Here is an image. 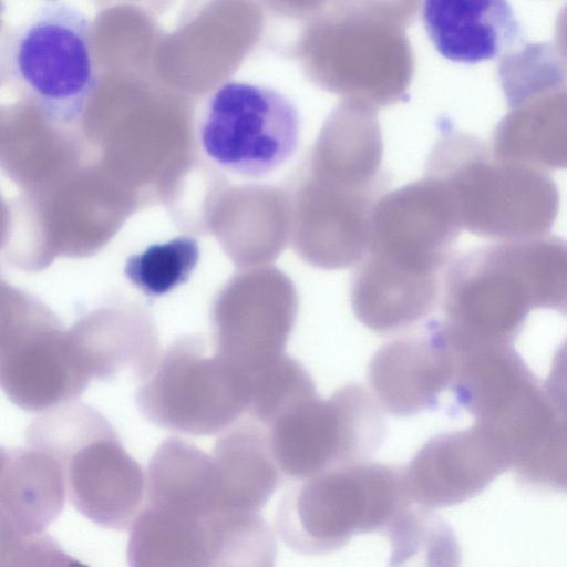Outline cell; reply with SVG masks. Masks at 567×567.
<instances>
[{"label":"cell","mask_w":567,"mask_h":567,"mask_svg":"<svg viewBox=\"0 0 567 567\" xmlns=\"http://www.w3.org/2000/svg\"><path fill=\"white\" fill-rule=\"evenodd\" d=\"M413 504L405 467L360 462L292 486L278 504L276 528L293 551L326 555L354 535L386 534Z\"/></svg>","instance_id":"obj_1"},{"label":"cell","mask_w":567,"mask_h":567,"mask_svg":"<svg viewBox=\"0 0 567 567\" xmlns=\"http://www.w3.org/2000/svg\"><path fill=\"white\" fill-rule=\"evenodd\" d=\"M90 30V20L79 8L47 2L9 42L12 80L54 125L75 124L96 86Z\"/></svg>","instance_id":"obj_2"},{"label":"cell","mask_w":567,"mask_h":567,"mask_svg":"<svg viewBox=\"0 0 567 567\" xmlns=\"http://www.w3.org/2000/svg\"><path fill=\"white\" fill-rule=\"evenodd\" d=\"M251 380L195 336L174 341L137 392L142 413L158 426L194 435L215 434L249 412Z\"/></svg>","instance_id":"obj_3"},{"label":"cell","mask_w":567,"mask_h":567,"mask_svg":"<svg viewBox=\"0 0 567 567\" xmlns=\"http://www.w3.org/2000/svg\"><path fill=\"white\" fill-rule=\"evenodd\" d=\"M442 297L443 322L460 349L513 344L536 309L519 241H495L454 259Z\"/></svg>","instance_id":"obj_4"},{"label":"cell","mask_w":567,"mask_h":567,"mask_svg":"<svg viewBox=\"0 0 567 567\" xmlns=\"http://www.w3.org/2000/svg\"><path fill=\"white\" fill-rule=\"evenodd\" d=\"M267 430L281 474L305 481L371 456L385 423L380 404L351 383L328 399L315 395L290 406Z\"/></svg>","instance_id":"obj_5"},{"label":"cell","mask_w":567,"mask_h":567,"mask_svg":"<svg viewBox=\"0 0 567 567\" xmlns=\"http://www.w3.org/2000/svg\"><path fill=\"white\" fill-rule=\"evenodd\" d=\"M301 120L295 103L260 84L228 81L209 96L199 123L205 155L223 169L264 177L295 154Z\"/></svg>","instance_id":"obj_6"},{"label":"cell","mask_w":567,"mask_h":567,"mask_svg":"<svg viewBox=\"0 0 567 567\" xmlns=\"http://www.w3.org/2000/svg\"><path fill=\"white\" fill-rule=\"evenodd\" d=\"M450 390L474 423L503 442L512 462L533 447L557 416L544 383L513 344H477L461 351Z\"/></svg>","instance_id":"obj_7"},{"label":"cell","mask_w":567,"mask_h":567,"mask_svg":"<svg viewBox=\"0 0 567 567\" xmlns=\"http://www.w3.org/2000/svg\"><path fill=\"white\" fill-rule=\"evenodd\" d=\"M1 383L25 410H41L76 398L90 377L70 331L37 299L2 284Z\"/></svg>","instance_id":"obj_8"},{"label":"cell","mask_w":567,"mask_h":567,"mask_svg":"<svg viewBox=\"0 0 567 567\" xmlns=\"http://www.w3.org/2000/svg\"><path fill=\"white\" fill-rule=\"evenodd\" d=\"M466 227L497 241L548 235L559 192L547 171L498 156L486 144H466Z\"/></svg>","instance_id":"obj_9"},{"label":"cell","mask_w":567,"mask_h":567,"mask_svg":"<svg viewBox=\"0 0 567 567\" xmlns=\"http://www.w3.org/2000/svg\"><path fill=\"white\" fill-rule=\"evenodd\" d=\"M297 312L296 287L281 270L235 275L214 302L215 352L251 380L286 354Z\"/></svg>","instance_id":"obj_10"},{"label":"cell","mask_w":567,"mask_h":567,"mask_svg":"<svg viewBox=\"0 0 567 567\" xmlns=\"http://www.w3.org/2000/svg\"><path fill=\"white\" fill-rule=\"evenodd\" d=\"M511 467L502 441L474 423L430 439L405 467V478L413 503L435 509L473 498Z\"/></svg>","instance_id":"obj_11"},{"label":"cell","mask_w":567,"mask_h":567,"mask_svg":"<svg viewBox=\"0 0 567 567\" xmlns=\"http://www.w3.org/2000/svg\"><path fill=\"white\" fill-rule=\"evenodd\" d=\"M460 359L443 320L383 344L369 363L368 378L379 404L392 415L412 416L437 405L451 388Z\"/></svg>","instance_id":"obj_12"},{"label":"cell","mask_w":567,"mask_h":567,"mask_svg":"<svg viewBox=\"0 0 567 567\" xmlns=\"http://www.w3.org/2000/svg\"><path fill=\"white\" fill-rule=\"evenodd\" d=\"M61 464L79 513L104 528H131L145 505L146 477L113 427L74 449Z\"/></svg>","instance_id":"obj_13"},{"label":"cell","mask_w":567,"mask_h":567,"mask_svg":"<svg viewBox=\"0 0 567 567\" xmlns=\"http://www.w3.org/2000/svg\"><path fill=\"white\" fill-rule=\"evenodd\" d=\"M422 20L436 51L453 62L501 59L523 42L520 24L504 1L427 0Z\"/></svg>","instance_id":"obj_14"},{"label":"cell","mask_w":567,"mask_h":567,"mask_svg":"<svg viewBox=\"0 0 567 567\" xmlns=\"http://www.w3.org/2000/svg\"><path fill=\"white\" fill-rule=\"evenodd\" d=\"M441 284V275L408 269L375 256L353 277L352 310L372 331L398 332L435 309Z\"/></svg>","instance_id":"obj_15"},{"label":"cell","mask_w":567,"mask_h":567,"mask_svg":"<svg viewBox=\"0 0 567 567\" xmlns=\"http://www.w3.org/2000/svg\"><path fill=\"white\" fill-rule=\"evenodd\" d=\"M69 331L90 378L105 379L130 368L145 379L159 358L155 326L137 307L101 308Z\"/></svg>","instance_id":"obj_16"},{"label":"cell","mask_w":567,"mask_h":567,"mask_svg":"<svg viewBox=\"0 0 567 567\" xmlns=\"http://www.w3.org/2000/svg\"><path fill=\"white\" fill-rule=\"evenodd\" d=\"M66 477L59 460L29 446L2 451L0 526L22 535L41 534L61 514Z\"/></svg>","instance_id":"obj_17"},{"label":"cell","mask_w":567,"mask_h":567,"mask_svg":"<svg viewBox=\"0 0 567 567\" xmlns=\"http://www.w3.org/2000/svg\"><path fill=\"white\" fill-rule=\"evenodd\" d=\"M212 458L216 513L258 514L280 483L268 434L257 425L229 429L217 440Z\"/></svg>","instance_id":"obj_18"},{"label":"cell","mask_w":567,"mask_h":567,"mask_svg":"<svg viewBox=\"0 0 567 567\" xmlns=\"http://www.w3.org/2000/svg\"><path fill=\"white\" fill-rule=\"evenodd\" d=\"M501 157L537 168H567V84L509 106L492 144Z\"/></svg>","instance_id":"obj_19"},{"label":"cell","mask_w":567,"mask_h":567,"mask_svg":"<svg viewBox=\"0 0 567 567\" xmlns=\"http://www.w3.org/2000/svg\"><path fill=\"white\" fill-rule=\"evenodd\" d=\"M214 515L144 505L130 528V567H209Z\"/></svg>","instance_id":"obj_20"},{"label":"cell","mask_w":567,"mask_h":567,"mask_svg":"<svg viewBox=\"0 0 567 567\" xmlns=\"http://www.w3.org/2000/svg\"><path fill=\"white\" fill-rule=\"evenodd\" d=\"M146 504L208 516L216 513L212 455L178 440L165 441L152 456Z\"/></svg>","instance_id":"obj_21"},{"label":"cell","mask_w":567,"mask_h":567,"mask_svg":"<svg viewBox=\"0 0 567 567\" xmlns=\"http://www.w3.org/2000/svg\"><path fill=\"white\" fill-rule=\"evenodd\" d=\"M385 535L391 546L388 567H460L456 535L431 509L412 505Z\"/></svg>","instance_id":"obj_22"},{"label":"cell","mask_w":567,"mask_h":567,"mask_svg":"<svg viewBox=\"0 0 567 567\" xmlns=\"http://www.w3.org/2000/svg\"><path fill=\"white\" fill-rule=\"evenodd\" d=\"M498 80L507 106L567 84V63L553 43L523 41L499 59Z\"/></svg>","instance_id":"obj_23"},{"label":"cell","mask_w":567,"mask_h":567,"mask_svg":"<svg viewBox=\"0 0 567 567\" xmlns=\"http://www.w3.org/2000/svg\"><path fill=\"white\" fill-rule=\"evenodd\" d=\"M276 540L259 514L216 513L209 567H275Z\"/></svg>","instance_id":"obj_24"},{"label":"cell","mask_w":567,"mask_h":567,"mask_svg":"<svg viewBox=\"0 0 567 567\" xmlns=\"http://www.w3.org/2000/svg\"><path fill=\"white\" fill-rule=\"evenodd\" d=\"M198 241L192 236H177L148 246L127 258V279L146 296L158 297L185 282L199 260Z\"/></svg>","instance_id":"obj_25"},{"label":"cell","mask_w":567,"mask_h":567,"mask_svg":"<svg viewBox=\"0 0 567 567\" xmlns=\"http://www.w3.org/2000/svg\"><path fill=\"white\" fill-rule=\"evenodd\" d=\"M251 383L249 412L267 427L290 406L316 395L311 377L287 354L256 374Z\"/></svg>","instance_id":"obj_26"},{"label":"cell","mask_w":567,"mask_h":567,"mask_svg":"<svg viewBox=\"0 0 567 567\" xmlns=\"http://www.w3.org/2000/svg\"><path fill=\"white\" fill-rule=\"evenodd\" d=\"M544 386L556 411L567 412V337L554 353Z\"/></svg>","instance_id":"obj_27"},{"label":"cell","mask_w":567,"mask_h":567,"mask_svg":"<svg viewBox=\"0 0 567 567\" xmlns=\"http://www.w3.org/2000/svg\"><path fill=\"white\" fill-rule=\"evenodd\" d=\"M553 44L567 63V4L561 8L557 16Z\"/></svg>","instance_id":"obj_28"}]
</instances>
